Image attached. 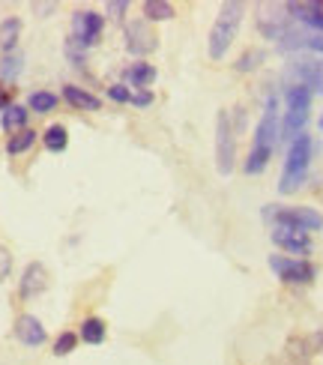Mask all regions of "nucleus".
Listing matches in <instances>:
<instances>
[{
    "mask_svg": "<svg viewBox=\"0 0 323 365\" xmlns=\"http://www.w3.org/2000/svg\"><path fill=\"white\" fill-rule=\"evenodd\" d=\"M282 138V126H279V99L270 96L267 99V108H264V117L257 123V132H255V144H252V153L245 159V174H260L270 165V156H272V147L275 141Z\"/></svg>",
    "mask_w": 323,
    "mask_h": 365,
    "instance_id": "nucleus-1",
    "label": "nucleus"
},
{
    "mask_svg": "<svg viewBox=\"0 0 323 365\" xmlns=\"http://www.w3.org/2000/svg\"><path fill=\"white\" fill-rule=\"evenodd\" d=\"M242 12L245 9H242V4H237V0L222 4L219 19H215V24L210 30V39H207V54L212 60H222L230 45H234V39L240 34V24H242Z\"/></svg>",
    "mask_w": 323,
    "mask_h": 365,
    "instance_id": "nucleus-2",
    "label": "nucleus"
},
{
    "mask_svg": "<svg viewBox=\"0 0 323 365\" xmlns=\"http://www.w3.org/2000/svg\"><path fill=\"white\" fill-rule=\"evenodd\" d=\"M312 138L309 135H297L287 147V156H284V168H282V180H279V192L290 195L297 192L305 177H309V165H312Z\"/></svg>",
    "mask_w": 323,
    "mask_h": 365,
    "instance_id": "nucleus-3",
    "label": "nucleus"
},
{
    "mask_svg": "<svg viewBox=\"0 0 323 365\" xmlns=\"http://www.w3.org/2000/svg\"><path fill=\"white\" fill-rule=\"evenodd\" d=\"M309 108H312V90L309 87H287L284 96V117H282V138L294 141L297 135H302L305 123H309Z\"/></svg>",
    "mask_w": 323,
    "mask_h": 365,
    "instance_id": "nucleus-4",
    "label": "nucleus"
},
{
    "mask_svg": "<svg viewBox=\"0 0 323 365\" xmlns=\"http://www.w3.org/2000/svg\"><path fill=\"white\" fill-rule=\"evenodd\" d=\"M267 219L275 222V227H290V231H323V212L314 207H279V210H267Z\"/></svg>",
    "mask_w": 323,
    "mask_h": 365,
    "instance_id": "nucleus-5",
    "label": "nucleus"
},
{
    "mask_svg": "<svg viewBox=\"0 0 323 365\" xmlns=\"http://www.w3.org/2000/svg\"><path fill=\"white\" fill-rule=\"evenodd\" d=\"M234 156H237V138H234V126H230L227 111H219L215 117V168L219 174L234 171Z\"/></svg>",
    "mask_w": 323,
    "mask_h": 365,
    "instance_id": "nucleus-6",
    "label": "nucleus"
},
{
    "mask_svg": "<svg viewBox=\"0 0 323 365\" xmlns=\"http://www.w3.org/2000/svg\"><path fill=\"white\" fill-rule=\"evenodd\" d=\"M257 27L267 39H284L290 34V9L287 4H264L257 15Z\"/></svg>",
    "mask_w": 323,
    "mask_h": 365,
    "instance_id": "nucleus-7",
    "label": "nucleus"
},
{
    "mask_svg": "<svg viewBox=\"0 0 323 365\" xmlns=\"http://www.w3.org/2000/svg\"><path fill=\"white\" fill-rule=\"evenodd\" d=\"M270 269L282 282H290V284H309V282H314V267L309 261H299V257L272 255L270 257Z\"/></svg>",
    "mask_w": 323,
    "mask_h": 365,
    "instance_id": "nucleus-8",
    "label": "nucleus"
},
{
    "mask_svg": "<svg viewBox=\"0 0 323 365\" xmlns=\"http://www.w3.org/2000/svg\"><path fill=\"white\" fill-rule=\"evenodd\" d=\"M102 15L93 12V9H81L72 15V39L81 45V48H90V45H96L102 39Z\"/></svg>",
    "mask_w": 323,
    "mask_h": 365,
    "instance_id": "nucleus-9",
    "label": "nucleus"
},
{
    "mask_svg": "<svg viewBox=\"0 0 323 365\" xmlns=\"http://www.w3.org/2000/svg\"><path fill=\"white\" fill-rule=\"evenodd\" d=\"M156 48V36L147 21H129L126 24V51L135 57H144Z\"/></svg>",
    "mask_w": 323,
    "mask_h": 365,
    "instance_id": "nucleus-10",
    "label": "nucleus"
},
{
    "mask_svg": "<svg viewBox=\"0 0 323 365\" xmlns=\"http://www.w3.org/2000/svg\"><path fill=\"white\" fill-rule=\"evenodd\" d=\"M45 287H48V269H45L39 261L27 264L24 272H21V282H19V294L24 299H34L45 291Z\"/></svg>",
    "mask_w": 323,
    "mask_h": 365,
    "instance_id": "nucleus-11",
    "label": "nucleus"
},
{
    "mask_svg": "<svg viewBox=\"0 0 323 365\" xmlns=\"http://www.w3.org/2000/svg\"><path fill=\"white\" fill-rule=\"evenodd\" d=\"M290 75L299 87H309V90H320L323 93V60H297L290 66Z\"/></svg>",
    "mask_w": 323,
    "mask_h": 365,
    "instance_id": "nucleus-12",
    "label": "nucleus"
},
{
    "mask_svg": "<svg viewBox=\"0 0 323 365\" xmlns=\"http://www.w3.org/2000/svg\"><path fill=\"white\" fill-rule=\"evenodd\" d=\"M272 242L282 246L287 255H309L312 252V237L302 231H290V227H272Z\"/></svg>",
    "mask_w": 323,
    "mask_h": 365,
    "instance_id": "nucleus-13",
    "label": "nucleus"
},
{
    "mask_svg": "<svg viewBox=\"0 0 323 365\" xmlns=\"http://www.w3.org/2000/svg\"><path fill=\"white\" fill-rule=\"evenodd\" d=\"M15 339H19L21 344H27V347H39L42 341H45V327H42V321L39 317H34V314H19V321H15Z\"/></svg>",
    "mask_w": 323,
    "mask_h": 365,
    "instance_id": "nucleus-14",
    "label": "nucleus"
},
{
    "mask_svg": "<svg viewBox=\"0 0 323 365\" xmlns=\"http://www.w3.org/2000/svg\"><path fill=\"white\" fill-rule=\"evenodd\" d=\"M63 99L72 105V108H78V111H99L102 108V99L99 96L87 93L84 87H75V84H66L63 87Z\"/></svg>",
    "mask_w": 323,
    "mask_h": 365,
    "instance_id": "nucleus-15",
    "label": "nucleus"
},
{
    "mask_svg": "<svg viewBox=\"0 0 323 365\" xmlns=\"http://www.w3.org/2000/svg\"><path fill=\"white\" fill-rule=\"evenodd\" d=\"M27 114H30V111L24 108V105H19V102H12V105H6V108H4V117H0V123H4V129L9 132V138L27 129Z\"/></svg>",
    "mask_w": 323,
    "mask_h": 365,
    "instance_id": "nucleus-16",
    "label": "nucleus"
},
{
    "mask_svg": "<svg viewBox=\"0 0 323 365\" xmlns=\"http://www.w3.org/2000/svg\"><path fill=\"white\" fill-rule=\"evenodd\" d=\"M126 81L135 90H147L153 81H156V69H153L150 63H144V60H138V63H132L126 69Z\"/></svg>",
    "mask_w": 323,
    "mask_h": 365,
    "instance_id": "nucleus-17",
    "label": "nucleus"
},
{
    "mask_svg": "<svg viewBox=\"0 0 323 365\" xmlns=\"http://www.w3.org/2000/svg\"><path fill=\"white\" fill-rule=\"evenodd\" d=\"M108 336V327L102 317H84L81 321V329H78V339L87 341V344H102Z\"/></svg>",
    "mask_w": 323,
    "mask_h": 365,
    "instance_id": "nucleus-18",
    "label": "nucleus"
},
{
    "mask_svg": "<svg viewBox=\"0 0 323 365\" xmlns=\"http://www.w3.org/2000/svg\"><path fill=\"white\" fill-rule=\"evenodd\" d=\"M42 144H45V150H51V153H63V150L69 147V132H66V126L51 123L48 129L42 132Z\"/></svg>",
    "mask_w": 323,
    "mask_h": 365,
    "instance_id": "nucleus-19",
    "label": "nucleus"
},
{
    "mask_svg": "<svg viewBox=\"0 0 323 365\" xmlns=\"http://www.w3.org/2000/svg\"><path fill=\"white\" fill-rule=\"evenodd\" d=\"M19 36H21V21L19 19H4V21H0V48H4L6 54L15 51Z\"/></svg>",
    "mask_w": 323,
    "mask_h": 365,
    "instance_id": "nucleus-20",
    "label": "nucleus"
},
{
    "mask_svg": "<svg viewBox=\"0 0 323 365\" xmlns=\"http://www.w3.org/2000/svg\"><path fill=\"white\" fill-rule=\"evenodd\" d=\"M141 12H144L147 21H171L174 19V6L165 4V0H147L141 6Z\"/></svg>",
    "mask_w": 323,
    "mask_h": 365,
    "instance_id": "nucleus-21",
    "label": "nucleus"
},
{
    "mask_svg": "<svg viewBox=\"0 0 323 365\" xmlns=\"http://www.w3.org/2000/svg\"><path fill=\"white\" fill-rule=\"evenodd\" d=\"M27 108H30V111H36V114H48V111L57 108V96L48 93V90H36V93H30Z\"/></svg>",
    "mask_w": 323,
    "mask_h": 365,
    "instance_id": "nucleus-22",
    "label": "nucleus"
},
{
    "mask_svg": "<svg viewBox=\"0 0 323 365\" xmlns=\"http://www.w3.org/2000/svg\"><path fill=\"white\" fill-rule=\"evenodd\" d=\"M21 69H24V57L15 54V51L0 60V78H4V81H15L21 75Z\"/></svg>",
    "mask_w": 323,
    "mask_h": 365,
    "instance_id": "nucleus-23",
    "label": "nucleus"
},
{
    "mask_svg": "<svg viewBox=\"0 0 323 365\" xmlns=\"http://www.w3.org/2000/svg\"><path fill=\"white\" fill-rule=\"evenodd\" d=\"M34 141H36V132H30V129H24V132H19V135H12L9 144H6L9 156H19V153H24V150L34 147Z\"/></svg>",
    "mask_w": 323,
    "mask_h": 365,
    "instance_id": "nucleus-24",
    "label": "nucleus"
},
{
    "mask_svg": "<svg viewBox=\"0 0 323 365\" xmlns=\"http://www.w3.org/2000/svg\"><path fill=\"white\" fill-rule=\"evenodd\" d=\"M75 344H78V336L75 332H63L57 341H54V356H66L75 351Z\"/></svg>",
    "mask_w": 323,
    "mask_h": 365,
    "instance_id": "nucleus-25",
    "label": "nucleus"
},
{
    "mask_svg": "<svg viewBox=\"0 0 323 365\" xmlns=\"http://www.w3.org/2000/svg\"><path fill=\"white\" fill-rule=\"evenodd\" d=\"M260 60H264V51H245V54L237 60V72H252V69H257Z\"/></svg>",
    "mask_w": 323,
    "mask_h": 365,
    "instance_id": "nucleus-26",
    "label": "nucleus"
},
{
    "mask_svg": "<svg viewBox=\"0 0 323 365\" xmlns=\"http://www.w3.org/2000/svg\"><path fill=\"white\" fill-rule=\"evenodd\" d=\"M63 51H66V57L72 60V66H84V51H87V48H81V45H78V42H75L72 36L66 39V45H63Z\"/></svg>",
    "mask_w": 323,
    "mask_h": 365,
    "instance_id": "nucleus-27",
    "label": "nucleus"
},
{
    "mask_svg": "<svg viewBox=\"0 0 323 365\" xmlns=\"http://www.w3.org/2000/svg\"><path fill=\"white\" fill-rule=\"evenodd\" d=\"M108 99H114V102H129L132 99V93H129V87L126 84H111V87H108Z\"/></svg>",
    "mask_w": 323,
    "mask_h": 365,
    "instance_id": "nucleus-28",
    "label": "nucleus"
},
{
    "mask_svg": "<svg viewBox=\"0 0 323 365\" xmlns=\"http://www.w3.org/2000/svg\"><path fill=\"white\" fill-rule=\"evenodd\" d=\"M9 272H12V255L4 246H0V284L9 279Z\"/></svg>",
    "mask_w": 323,
    "mask_h": 365,
    "instance_id": "nucleus-29",
    "label": "nucleus"
},
{
    "mask_svg": "<svg viewBox=\"0 0 323 365\" xmlns=\"http://www.w3.org/2000/svg\"><path fill=\"white\" fill-rule=\"evenodd\" d=\"M129 105H135V108H147V105H153V93L150 90H135Z\"/></svg>",
    "mask_w": 323,
    "mask_h": 365,
    "instance_id": "nucleus-30",
    "label": "nucleus"
},
{
    "mask_svg": "<svg viewBox=\"0 0 323 365\" xmlns=\"http://www.w3.org/2000/svg\"><path fill=\"white\" fill-rule=\"evenodd\" d=\"M126 9H129V4H126V0H117V4L111 0V4H108V12H111L114 19H123V12H126Z\"/></svg>",
    "mask_w": 323,
    "mask_h": 365,
    "instance_id": "nucleus-31",
    "label": "nucleus"
},
{
    "mask_svg": "<svg viewBox=\"0 0 323 365\" xmlns=\"http://www.w3.org/2000/svg\"><path fill=\"white\" fill-rule=\"evenodd\" d=\"M305 45H309L312 51H323V34H312L309 39H305Z\"/></svg>",
    "mask_w": 323,
    "mask_h": 365,
    "instance_id": "nucleus-32",
    "label": "nucleus"
},
{
    "mask_svg": "<svg viewBox=\"0 0 323 365\" xmlns=\"http://www.w3.org/2000/svg\"><path fill=\"white\" fill-rule=\"evenodd\" d=\"M34 9H36V12H51L54 4H34Z\"/></svg>",
    "mask_w": 323,
    "mask_h": 365,
    "instance_id": "nucleus-33",
    "label": "nucleus"
},
{
    "mask_svg": "<svg viewBox=\"0 0 323 365\" xmlns=\"http://www.w3.org/2000/svg\"><path fill=\"white\" fill-rule=\"evenodd\" d=\"M0 108H4V93H0Z\"/></svg>",
    "mask_w": 323,
    "mask_h": 365,
    "instance_id": "nucleus-34",
    "label": "nucleus"
},
{
    "mask_svg": "<svg viewBox=\"0 0 323 365\" xmlns=\"http://www.w3.org/2000/svg\"><path fill=\"white\" fill-rule=\"evenodd\" d=\"M320 129H323V114H320Z\"/></svg>",
    "mask_w": 323,
    "mask_h": 365,
    "instance_id": "nucleus-35",
    "label": "nucleus"
}]
</instances>
